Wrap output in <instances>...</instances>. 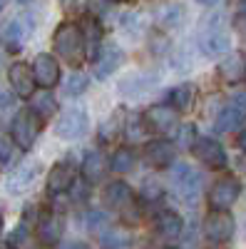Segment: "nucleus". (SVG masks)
I'll return each mask as SVG.
<instances>
[{"mask_svg":"<svg viewBox=\"0 0 246 249\" xmlns=\"http://www.w3.org/2000/svg\"><path fill=\"white\" fill-rule=\"evenodd\" d=\"M87 5H90V0H63V8L72 15H82L87 10Z\"/></svg>","mask_w":246,"mask_h":249,"instance_id":"nucleus-30","label":"nucleus"},{"mask_svg":"<svg viewBox=\"0 0 246 249\" xmlns=\"http://www.w3.org/2000/svg\"><path fill=\"white\" fill-rule=\"evenodd\" d=\"M55 50L57 55H63L65 62H70L72 68L82 65L85 60V33L80 30V25L75 23H63L55 30Z\"/></svg>","mask_w":246,"mask_h":249,"instance_id":"nucleus-1","label":"nucleus"},{"mask_svg":"<svg viewBox=\"0 0 246 249\" xmlns=\"http://www.w3.org/2000/svg\"><path fill=\"white\" fill-rule=\"evenodd\" d=\"M40 130H43V122H40L37 115H33L30 110L25 112H17L15 120H13V127H10V140L17 144V147H23V150H30Z\"/></svg>","mask_w":246,"mask_h":249,"instance_id":"nucleus-4","label":"nucleus"},{"mask_svg":"<svg viewBox=\"0 0 246 249\" xmlns=\"http://www.w3.org/2000/svg\"><path fill=\"white\" fill-rule=\"evenodd\" d=\"M239 8H241V13L246 15V0H241V3H239Z\"/></svg>","mask_w":246,"mask_h":249,"instance_id":"nucleus-36","label":"nucleus"},{"mask_svg":"<svg viewBox=\"0 0 246 249\" xmlns=\"http://www.w3.org/2000/svg\"><path fill=\"white\" fill-rule=\"evenodd\" d=\"M8 77H10V85H13L15 95H20V97L35 95V75H33L30 65L15 62V65H10V70H8Z\"/></svg>","mask_w":246,"mask_h":249,"instance_id":"nucleus-10","label":"nucleus"},{"mask_svg":"<svg viewBox=\"0 0 246 249\" xmlns=\"http://www.w3.org/2000/svg\"><path fill=\"white\" fill-rule=\"evenodd\" d=\"M234 230H236V224H234V217L229 212L214 210L207 217V222H204V232H207V237L212 242H229L231 234H234Z\"/></svg>","mask_w":246,"mask_h":249,"instance_id":"nucleus-8","label":"nucleus"},{"mask_svg":"<svg viewBox=\"0 0 246 249\" xmlns=\"http://www.w3.org/2000/svg\"><path fill=\"white\" fill-rule=\"evenodd\" d=\"M134 162H137V155L130 150V147H119L115 155H112V162H110V167L117 172V175H125L134 167Z\"/></svg>","mask_w":246,"mask_h":249,"instance_id":"nucleus-24","label":"nucleus"},{"mask_svg":"<svg viewBox=\"0 0 246 249\" xmlns=\"http://www.w3.org/2000/svg\"><path fill=\"white\" fill-rule=\"evenodd\" d=\"M229 48H231V35H229L227 25L221 23L219 15L209 18L199 33V50L207 57H221Z\"/></svg>","mask_w":246,"mask_h":249,"instance_id":"nucleus-2","label":"nucleus"},{"mask_svg":"<svg viewBox=\"0 0 246 249\" xmlns=\"http://www.w3.org/2000/svg\"><path fill=\"white\" fill-rule=\"evenodd\" d=\"M130 234L127 232H119V230H110V232H102L99 244L102 249H122V247H130Z\"/></svg>","mask_w":246,"mask_h":249,"instance_id":"nucleus-25","label":"nucleus"},{"mask_svg":"<svg viewBox=\"0 0 246 249\" xmlns=\"http://www.w3.org/2000/svg\"><path fill=\"white\" fill-rule=\"evenodd\" d=\"M60 237H63V219L52 212H45L37 222V239L43 244H57Z\"/></svg>","mask_w":246,"mask_h":249,"instance_id":"nucleus-14","label":"nucleus"},{"mask_svg":"<svg viewBox=\"0 0 246 249\" xmlns=\"http://www.w3.org/2000/svg\"><path fill=\"white\" fill-rule=\"evenodd\" d=\"M241 195V184L236 177H221L209 192V204L212 210H219V212H229V207L239 199Z\"/></svg>","mask_w":246,"mask_h":249,"instance_id":"nucleus-5","label":"nucleus"},{"mask_svg":"<svg viewBox=\"0 0 246 249\" xmlns=\"http://www.w3.org/2000/svg\"><path fill=\"white\" fill-rule=\"evenodd\" d=\"M10 160H13V140H10V135L0 130V162L8 164Z\"/></svg>","mask_w":246,"mask_h":249,"instance_id":"nucleus-29","label":"nucleus"},{"mask_svg":"<svg viewBox=\"0 0 246 249\" xmlns=\"http://www.w3.org/2000/svg\"><path fill=\"white\" fill-rule=\"evenodd\" d=\"M33 75H35V85L43 88H55L60 82V65L52 55H37L33 62Z\"/></svg>","mask_w":246,"mask_h":249,"instance_id":"nucleus-9","label":"nucleus"},{"mask_svg":"<svg viewBox=\"0 0 246 249\" xmlns=\"http://www.w3.org/2000/svg\"><path fill=\"white\" fill-rule=\"evenodd\" d=\"M35 177H37V164H25V167H20L8 179V190L10 192H23V190H28V187L35 182Z\"/></svg>","mask_w":246,"mask_h":249,"instance_id":"nucleus-23","label":"nucleus"},{"mask_svg":"<svg viewBox=\"0 0 246 249\" xmlns=\"http://www.w3.org/2000/svg\"><path fill=\"white\" fill-rule=\"evenodd\" d=\"M194 142H197V127L194 124H181L177 130V144L181 150H192Z\"/></svg>","mask_w":246,"mask_h":249,"instance_id":"nucleus-27","label":"nucleus"},{"mask_svg":"<svg viewBox=\"0 0 246 249\" xmlns=\"http://www.w3.org/2000/svg\"><path fill=\"white\" fill-rule=\"evenodd\" d=\"M105 202L110 207H115V210L125 212V210H130V207H132L134 195L130 190V184H125V182H110L107 190H105Z\"/></svg>","mask_w":246,"mask_h":249,"instance_id":"nucleus-15","label":"nucleus"},{"mask_svg":"<svg viewBox=\"0 0 246 249\" xmlns=\"http://www.w3.org/2000/svg\"><path fill=\"white\" fill-rule=\"evenodd\" d=\"M0 230H3V214H0Z\"/></svg>","mask_w":246,"mask_h":249,"instance_id":"nucleus-37","label":"nucleus"},{"mask_svg":"<svg viewBox=\"0 0 246 249\" xmlns=\"http://www.w3.org/2000/svg\"><path fill=\"white\" fill-rule=\"evenodd\" d=\"M122 62V50L115 45V43H105L99 50H97V62H95V75L102 80V77H110Z\"/></svg>","mask_w":246,"mask_h":249,"instance_id":"nucleus-12","label":"nucleus"},{"mask_svg":"<svg viewBox=\"0 0 246 249\" xmlns=\"http://www.w3.org/2000/svg\"><path fill=\"white\" fill-rule=\"evenodd\" d=\"M172 187H174L177 197L184 204L194 207L199 202V195H201V175L192 167V164L179 162V164H174V170H172Z\"/></svg>","mask_w":246,"mask_h":249,"instance_id":"nucleus-3","label":"nucleus"},{"mask_svg":"<svg viewBox=\"0 0 246 249\" xmlns=\"http://www.w3.org/2000/svg\"><path fill=\"white\" fill-rule=\"evenodd\" d=\"M145 117H147V122L157 132H167V130H172V124H174V110L169 105H154V107L147 110Z\"/></svg>","mask_w":246,"mask_h":249,"instance_id":"nucleus-20","label":"nucleus"},{"mask_svg":"<svg viewBox=\"0 0 246 249\" xmlns=\"http://www.w3.org/2000/svg\"><path fill=\"white\" fill-rule=\"evenodd\" d=\"M244 120H246V110L231 102L229 107H224V110L219 112L214 127H216V132H231V130H239V127H241Z\"/></svg>","mask_w":246,"mask_h":249,"instance_id":"nucleus-16","label":"nucleus"},{"mask_svg":"<svg viewBox=\"0 0 246 249\" xmlns=\"http://www.w3.org/2000/svg\"><path fill=\"white\" fill-rule=\"evenodd\" d=\"M239 147L246 152V132H241V137H239Z\"/></svg>","mask_w":246,"mask_h":249,"instance_id":"nucleus-34","label":"nucleus"},{"mask_svg":"<svg viewBox=\"0 0 246 249\" xmlns=\"http://www.w3.org/2000/svg\"><path fill=\"white\" fill-rule=\"evenodd\" d=\"M105 157H102L99 152L90 150L85 155V160H82V177H85L87 182H99L102 175H105Z\"/></svg>","mask_w":246,"mask_h":249,"instance_id":"nucleus-21","label":"nucleus"},{"mask_svg":"<svg viewBox=\"0 0 246 249\" xmlns=\"http://www.w3.org/2000/svg\"><path fill=\"white\" fill-rule=\"evenodd\" d=\"M234 105H239V107L246 110V92H239V95L234 97Z\"/></svg>","mask_w":246,"mask_h":249,"instance_id":"nucleus-33","label":"nucleus"},{"mask_svg":"<svg viewBox=\"0 0 246 249\" xmlns=\"http://www.w3.org/2000/svg\"><path fill=\"white\" fill-rule=\"evenodd\" d=\"M181 219H179V214H174V212H159L157 217H154V232L159 234V237H167V239H172V237H179L181 234Z\"/></svg>","mask_w":246,"mask_h":249,"instance_id":"nucleus-19","label":"nucleus"},{"mask_svg":"<svg viewBox=\"0 0 246 249\" xmlns=\"http://www.w3.org/2000/svg\"><path fill=\"white\" fill-rule=\"evenodd\" d=\"M142 195H145L147 199H157L162 192L157 190V184H154V182H147V184H145V190H142Z\"/></svg>","mask_w":246,"mask_h":249,"instance_id":"nucleus-31","label":"nucleus"},{"mask_svg":"<svg viewBox=\"0 0 246 249\" xmlns=\"http://www.w3.org/2000/svg\"><path fill=\"white\" fill-rule=\"evenodd\" d=\"M194 155L207 164V167H212V170H224L227 167V152H224V147L216 142V140H209V137H197V142H194Z\"/></svg>","mask_w":246,"mask_h":249,"instance_id":"nucleus-7","label":"nucleus"},{"mask_svg":"<svg viewBox=\"0 0 246 249\" xmlns=\"http://www.w3.org/2000/svg\"><path fill=\"white\" fill-rule=\"evenodd\" d=\"M87 115H85V110H77V107H72V110H67V112H63V117L57 120V124H55V132H57V137H63V140H77V137H82L87 132Z\"/></svg>","mask_w":246,"mask_h":249,"instance_id":"nucleus-6","label":"nucleus"},{"mask_svg":"<svg viewBox=\"0 0 246 249\" xmlns=\"http://www.w3.org/2000/svg\"><path fill=\"white\" fill-rule=\"evenodd\" d=\"M87 88V77L82 75V72H75L70 80H67V85H65V95L67 97H77V95H82V90Z\"/></svg>","mask_w":246,"mask_h":249,"instance_id":"nucleus-28","label":"nucleus"},{"mask_svg":"<svg viewBox=\"0 0 246 249\" xmlns=\"http://www.w3.org/2000/svg\"><path fill=\"white\" fill-rule=\"evenodd\" d=\"M30 97H33L30 100V112L37 115L40 120L57 115V100L50 92H40V95H30Z\"/></svg>","mask_w":246,"mask_h":249,"instance_id":"nucleus-22","label":"nucleus"},{"mask_svg":"<svg viewBox=\"0 0 246 249\" xmlns=\"http://www.w3.org/2000/svg\"><path fill=\"white\" fill-rule=\"evenodd\" d=\"M72 182H75V167L70 162H60L48 175V192L50 195H63L72 187Z\"/></svg>","mask_w":246,"mask_h":249,"instance_id":"nucleus-13","label":"nucleus"},{"mask_svg":"<svg viewBox=\"0 0 246 249\" xmlns=\"http://www.w3.org/2000/svg\"><path fill=\"white\" fill-rule=\"evenodd\" d=\"M3 5H5V0H0V10H3Z\"/></svg>","mask_w":246,"mask_h":249,"instance_id":"nucleus-38","label":"nucleus"},{"mask_svg":"<svg viewBox=\"0 0 246 249\" xmlns=\"http://www.w3.org/2000/svg\"><path fill=\"white\" fill-rule=\"evenodd\" d=\"M197 3H201V5H216L219 0H197Z\"/></svg>","mask_w":246,"mask_h":249,"instance_id":"nucleus-35","label":"nucleus"},{"mask_svg":"<svg viewBox=\"0 0 246 249\" xmlns=\"http://www.w3.org/2000/svg\"><path fill=\"white\" fill-rule=\"evenodd\" d=\"M30 33H33L30 18H15L13 23L8 25V30H5V40L10 43L13 50H20V48L25 45V40L30 37Z\"/></svg>","mask_w":246,"mask_h":249,"instance_id":"nucleus-17","label":"nucleus"},{"mask_svg":"<svg viewBox=\"0 0 246 249\" xmlns=\"http://www.w3.org/2000/svg\"><path fill=\"white\" fill-rule=\"evenodd\" d=\"M10 249H33V237L25 224L15 227V232L10 234Z\"/></svg>","mask_w":246,"mask_h":249,"instance_id":"nucleus-26","label":"nucleus"},{"mask_svg":"<svg viewBox=\"0 0 246 249\" xmlns=\"http://www.w3.org/2000/svg\"><path fill=\"white\" fill-rule=\"evenodd\" d=\"M63 249H90V247L82 242H67V244H63Z\"/></svg>","mask_w":246,"mask_h":249,"instance_id":"nucleus-32","label":"nucleus"},{"mask_svg":"<svg viewBox=\"0 0 246 249\" xmlns=\"http://www.w3.org/2000/svg\"><path fill=\"white\" fill-rule=\"evenodd\" d=\"M194 97H197V88L189 85V82H184V85H179V88H174L169 92L167 102H169V107L174 112H187L194 105Z\"/></svg>","mask_w":246,"mask_h":249,"instance_id":"nucleus-18","label":"nucleus"},{"mask_svg":"<svg viewBox=\"0 0 246 249\" xmlns=\"http://www.w3.org/2000/svg\"><path fill=\"white\" fill-rule=\"evenodd\" d=\"M174 155H177V147L169 142V140H152L145 144V160L152 164V167H167V164L174 162Z\"/></svg>","mask_w":246,"mask_h":249,"instance_id":"nucleus-11","label":"nucleus"},{"mask_svg":"<svg viewBox=\"0 0 246 249\" xmlns=\"http://www.w3.org/2000/svg\"><path fill=\"white\" fill-rule=\"evenodd\" d=\"M112 3H119V0H112Z\"/></svg>","mask_w":246,"mask_h":249,"instance_id":"nucleus-40","label":"nucleus"},{"mask_svg":"<svg viewBox=\"0 0 246 249\" xmlns=\"http://www.w3.org/2000/svg\"><path fill=\"white\" fill-rule=\"evenodd\" d=\"M17 3H30V0H17Z\"/></svg>","mask_w":246,"mask_h":249,"instance_id":"nucleus-39","label":"nucleus"}]
</instances>
